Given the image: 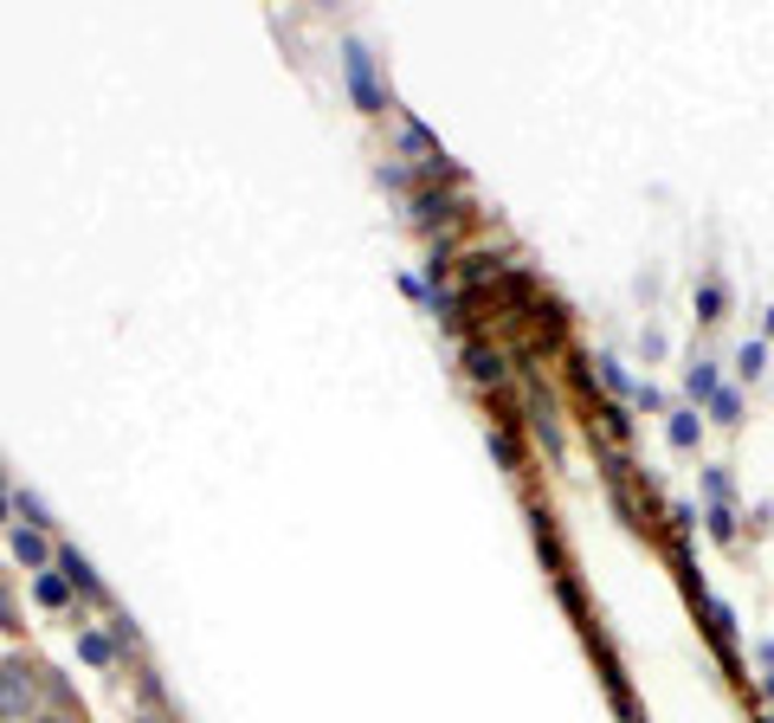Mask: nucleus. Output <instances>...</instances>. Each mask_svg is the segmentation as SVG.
<instances>
[{"instance_id": "nucleus-1", "label": "nucleus", "mask_w": 774, "mask_h": 723, "mask_svg": "<svg viewBox=\"0 0 774 723\" xmlns=\"http://www.w3.org/2000/svg\"><path fill=\"white\" fill-rule=\"evenodd\" d=\"M39 678L26 659H0V723H33L39 718Z\"/></svg>"}, {"instance_id": "nucleus-2", "label": "nucleus", "mask_w": 774, "mask_h": 723, "mask_svg": "<svg viewBox=\"0 0 774 723\" xmlns=\"http://www.w3.org/2000/svg\"><path fill=\"white\" fill-rule=\"evenodd\" d=\"M59 562H66L71 588H84V594H91V601H104V581L91 576V562H84V556H78V549H66V556H59Z\"/></svg>"}, {"instance_id": "nucleus-3", "label": "nucleus", "mask_w": 774, "mask_h": 723, "mask_svg": "<svg viewBox=\"0 0 774 723\" xmlns=\"http://www.w3.org/2000/svg\"><path fill=\"white\" fill-rule=\"evenodd\" d=\"M13 549H20V562H46V536L39 530H13Z\"/></svg>"}, {"instance_id": "nucleus-4", "label": "nucleus", "mask_w": 774, "mask_h": 723, "mask_svg": "<svg viewBox=\"0 0 774 723\" xmlns=\"http://www.w3.org/2000/svg\"><path fill=\"white\" fill-rule=\"evenodd\" d=\"M691 401H716V375H710V362L691 368Z\"/></svg>"}, {"instance_id": "nucleus-5", "label": "nucleus", "mask_w": 774, "mask_h": 723, "mask_svg": "<svg viewBox=\"0 0 774 723\" xmlns=\"http://www.w3.org/2000/svg\"><path fill=\"white\" fill-rule=\"evenodd\" d=\"M13 627H20V607H13V588L0 576V633H13Z\"/></svg>"}, {"instance_id": "nucleus-6", "label": "nucleus", "mask_w": 774, "mask_h": 723, "mask_svg": "<svg viewBox=\"0 0 774 723\" xmlns=\"http://www.w3.org/2000/svg\"><path fill=\"white\" fill-rule=\"evenodd\" d=\"M66 594H71V581H59V576L39 581V601H46V607H66Z\"/></svg>"}, {"instance_id": "nucleus-7", "label": "nucleus", "mask_w": 774, "mask_h": 723, "mask_svg": "<svg viewBox=\"0 0 774 723\" xmlns=\"http://www.w3.org/2000/svg\"><path fill=\"white\" fill-rule=\"evenodd\" d=\"M84 659L104 665V659H110V640H104V633H84Z\"/></svg>"}, {"instance_id": "nucleus-8", "label": "nucleus", "mask_w": 774, "mask_h": 723, "mask_svg": "<svg viewBox=\"0 0 774 723\" xmlns=\"http://www.w3.org/2000/svg\"><path fill=\"white\" fill-rule=\"evenodd\" d=\"M472 375H478V381H497V356H485V349H478V356H472Z\"/></svg>"}, {"instance_id": "nucleus-9", "label": "nucleus", "mask_w": 774, "mask_h": 723, "mask_svg": "<svg viewBox=\"0 0 774 723\" xmlns=\"http://www.w3.org/2000/svg\"><path fill=\"white\" fill-rule=\"evenodd\" d=\"M671 439H678V446H691V439H698V427H691V414H678V420H671Z\"/></svg>"}, {"instance_id": "nucleus-10", "label": "nucleus", "mask_w": 774, "mask_h": 723, "mask_svg": "<svg viewBox=\"0 0 774 723\" xmlns=\"http://www.w3.org/2000/svg\"><path fill=\"white\" fill-rule=\"evenodd\" d=\"M33 723H84V718H78V711H39Z\"/></svg>"}, {"instance_id": "nucleus-11", "label": "nucleus", "mask_w": 774, "mask_h": 723, "mask_svg": "<svg viewBox=\"0 0 774 723\" xmlns=\"http://www.w3.org/2000/svg\"><path fill=\"white\" fill-rule=\"evenodd\" d=\"M0 517H7V505H0Z\"/></svg>"}]
</instances>
